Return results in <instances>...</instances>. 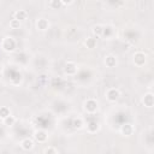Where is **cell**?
Wrapping results in <instances>:
<instances>
[{"label":"cell","instance_id":"obj_1","mask_svg":"<svg viewBox=\"0 0 154 154\" xmlns=\"http://www.w3.org/2000/svg\"><path fill=\"white\" fill-rule=\"evenodd\" d=\"M16 46H17L16 40H14L13 37H11V36H6V37H4V38L1 40V42H0V47H1V49H2L4 52H7V53L13 52V51L16 49Z\"/></svg>","mask_w":154,"mask_h":154},{"label":"cell","instance_id":"obj_2","mask_svg":"<svg viewBox=\"0 0 154 154\" xmlns=\"http://www.w3.org/2000/svg\"><path fill=\"white\" fill-rule=\"evenodd\" d=\"M83 108L87 113L89 114H94L97 112L99 109V102L95 100V99H87L83 103Z\"/></svg>","mask_w":154,"mask_h":154},{"label":"cell","instance_id":"obj_3","mask_svg":"<svg viewBox=\"0 0 154 154\" xmlns=\"http://www.w3.org/2000/svg\"><path fill=\"white\" fill-rule=\"evenodd\" d=\"M132 60H134V64H135L137 67H142V66L146 64V61H147V55H146L144 52L138 51V52L134 53Z\"/></svg>","mask_w":154,"mask_h":154},{"label":"cell","instance_id":"obj_4","mask_svg":"<svg viewBox=\"0 0 154 154\" xmlns=\"http://www.w3.org/2000/svg\"><path fill=\"white\" fill-rule=\"evenodd\" d=\"M105 96L109 102H116L120 97V90L118 88H114V87L108 88L105 93Z\"/></svg>","mask_w":154,"mask_h":154},{"label":"cell","instance_id":"obj_5","mask_svg":"<svg viewBox=\"0 0 154 154\" xmlns=\"http://www.w3.org/2000/svg\"><path fill=\"white\" fill-rule=\"evenodd\" d=\"M35 26H36V29L40 30V31H46V30L49 29L51 23H49L48 19L41 17V18H37V19H36V22H35Z\"/></svg>","mask_w":154,"mask_h":154},{"label":"cell","instance_id":"obj_6","mask_svg":"<svg viewBox=\"0 0 154 154\" xmlns=\"http://www.w3.org/2000/svg\"><path fill=\"white\" fill-rule=\"evenodd\" d=\"M32 136H34V140L36 142H38V143H45L47 141V138H48V134L45 130H42V129L35 130Z\"/></svg>","mask_w":154,"mask_h":154},{"label":"cell","instance_id":"obj_7","mask_svg":"<svg viewBox=\"0 0 154 154\" xmlns=\"http://www.w3.org/2000/svg\"><path fill=\"white\" fill-rule=\"evenodd\" d=\"M64 72L67 76H75L77 73V64L75 61H67L64 66Z\"/></svg>","mask_w":154,"mask_h":154},{"label":"cell","instance_id":"obj_8","mask_svg":"<svg viewBox=\"0 0 154 154\" xmlns=\"http://www.w3.org/2000/svg\"><path fill=\"white\" fill-rule=\"evenodd\" d=\"M142 103H143V106L144 107H147V108H152L153 106H154V95H153V93H146L143 96H142Z\"/></svg>","mask_w":154,"mask_h":154},{"label":"cell","instance_id":"obj_9","mask_svg":"<svg viewBox=\"0 0 154 154\" xmlns=\"http://www.w3.org/2000/svg\"><path fill=\"white\" fill-rule=\"evenodd\" d=\"M103 63H105V65H106L107 67L113 69V67L117 66L118 59H117V57H116L114 54H107V55L105 57V59H103Z\"/></svg>","mask_w":154,"mask_h":154},{"label":"cell","instance_id":"obj_10","mask_svg":"<svg viewBox=\"0 0 154 154\" xmlns=\"http://www.w3.org/2000/svg\"><path fill=\"white\" fill-rule=\"evenodd\" d=\"M134 131H135L134 125H131V124H129V123H126V124H124V125L120 126V134H122L123 136H125V137L131 136V135L134 134Z\"/></svg>","mask_w":154,"mask_h":154},{"label":"cell","instance_id":"obj_11","mask_svg":"<svg viewBox=\"0 0 154 154\" xmlns=\"http://www.w3.org/2000/svg\"><path fill=\"white\" fill-rule=\"evenodd\" d=\"M34 141L31 140V138H29V137H25V138H23L22 141H20V148L23 149V150H26V152H29V150H31L32 148H34Z\"/></svg>","mask_w":154,"mask_h":154},{"label":"cell","instance_id":"obj_12","mask_svg":"<svg viewBox=\"0 0 154 154\" xmlns=\"http://www.w3.org/2000/svg\"><path fill=\"white\" fill-rule=\"evenodd\" d=\"M100 130V123L99 122H90L87 124V131L89 134H95Z\"/></svg>","mask_w":154,"mask_h":154},{"label":"cell","instance_id":"obj_13","mask_svg":"<svg viewBox=\"0 0 154 154\" xmlns=\"http://www.w3.org/2000/svg\"><path fill=\"white\" fill-rule=\"evenodd\" d=\"M14 19H17V20H19L20 23L23 22V20H25L26 18H28V12L25 11V10H17L16 12H14V17H13Z\"/></svg>","mask_w":154,"mask_h":154},{"label":"cell","instance_id":"obj_14","mask_svg":"<svg viewBox=\"0 0 154 154\" xmlns=\"http://www.w3.org/2000/svg\"><path fill=\"white\" fill-rule=\"evenodd\" d=\"M91 32H93V35H94L95 38H96V37H101V36H102V32H103V25H102V24H96V25H94L93 29H91Z\"/></svg>","mask_w":154,"mask_h":154},{"label":"cell","instance_id":"obj_15","mask_svg":"<svg viewBox=\"0 0 154 154\" xmlns=\"http://www.w3.org/2000/svg\"><path fill=\"white\" fill-rule=\"evenodd\" d=\"M96 45H97V42H96V38H95L94 36H89V37H87V38L84 40V46H85L87 48H89V49L95 48Z\"/></svg>","mask_w":154,"mask_h":154},{"label":"cell","instance_id":"obj_16","mask_svg":"<svg viewBox=\"0 0 154 154\" xmlns=\"http://www.w3.org/2000/svg\"><path fill=\"white\" fill-rule=\"evenodd\" d=\"M8 116H11V111L7 106H0V119L4 120L5 118H7Z\"/></svg>","mask_w":154,"mask_h":154},{"label":"cell","instance_id":"obj_17","mask_svg":"<svg viewBox=\"0 0 154 154\" xmlns=\"http://www.w3.org/2000/svg\"><path fill=\"white\" fill-rule=\"evenodd\" d=\"M72 126H73L75 129H77V130L82 129V128L84 126V120H83L81 117H77V118H75V119L72 120Z\"/></svg>","mask_w":154,"mask_h":154},{"label":"cell","instance_id":"obj_18","mask_svg":"<svg viewBox=\"0 0 154 154\" xmlns=\"http://www.w3.org/2000/svg\"><path fill=\"white\" fill-rule=\"evenodd\" d=\"M16 122H17V119H16V117L14 116H8L7 118H5L4 120H2V123L6 125V126H13L14 124H16Z\"/></svg>","mask_w":154,"mask_h":154},{"label":"cell","instance_id":"obj_19","mask_svg":"<svg viewBox=\"0 0 154 154\" xmlns=\"http://www.w3.org/2000/svg\"><path fill=\"white\" fill-rule=\"evenodd\" d=\"M113 34V29L111 25H103V32H102V36H105L106 38L111 37V35Z\"/></svg>","mask_w":154,"mask_h":154},{"label":"cell","instance_id":"obj_20","mask_svg":"<svg viewBox=\"0 0 154 154\" xmlns=\"http://www.w3.org/2000/svg\"><path fill=\"white\" fill-rule=\"evenodd\" d=\"M48 5L53 8V10H58L60 7H63V4H61V0H52L48 2Z\"/></svg>","mask_w":154,"mask_h":154},{"label":"cell","instance_id":"obj_21","mask_svg":"<svg viewBox=\"0 0 154 154\" xmlns=\"http://www.w3.org/2000/svg\"><path fill=\"white\" fill-rule=\"evenodd\" d=\"M8 25H10V28H11V29L16 30V29H19V28H20L22 23H20L19 20H17V19H14V18H13V19H11V20H10Z\"/></svg>","mask_w":154,"mask_h":154},{"label":"cell","instance_id":"obj_22","mask_svg":"<svg viewBox=\"0 0 154 154\" xmlns=\"http://www.w3.org/2000/svg\"><path fill=\"white\" fill-rule=\"evenodd\" d=\"M43 154H58V150L55 147L53 146H47L45 149H43Z\"/></svg>","mask_w":154,"mask_h":154},{"label":"cell","instance_id":"obj_23","mask_svg":"<svg viewBox=\"0 0 154 154\" xmlns=\"http://www.w3.org/2000/svg\"><path fill=\"white\" fill-rule=\"evenodd\" d=\"M61 4H63V6H65V5H71V4H73V1H66V0H61Z\"/></svg>","mask_w":154,"mask_h":154},{"label":"cell","instance_id":"obj_24","mask_svg":"<svg viewBox=\"0 0 154 154\" xmlns=\"http://www.w3.org/2000/svg\"><path fill=\"white\" fill-rule=\"evenodd\" d=\"M2 72H4V65H2L1 63H0V75H1Z\"/></svg>","mask_w":154,"mask_h":154}]
</instances>
